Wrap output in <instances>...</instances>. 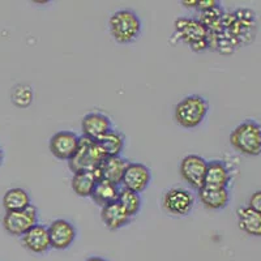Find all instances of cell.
Listing matches in <instances>:
<instances>
[{
    "label": "cell",
    "mask_w": 261,
    "mask_h": 261,
    "mask_svg": "<svg viewBox=\"0 0 261 261\" xmlns=\"http://www.w3.org/2000/svg\"><path fill=\"white\" fill-rule=\"evenodd\" d=\"M230 144L241 154L256 157L261 154V124L247 119L230 135Z\"/></svg>",
    "instance_id": "1"
},
{
    "label": "cell",
    "mask_w": 261,
    "mask_h": 261,
    "mask_svg": "<svg viewBox=\"0 0 261 261\" xmlns=\"http://www.w3.org/2000/svg\"><path fill=\"white\" fill-rule=\"evenodd\" d=\"M143 29L141 20L136 12L130 9L116 11L109 20V30L115 42L119 45H128L139 38Z\"/></svg>",
    "instance_id": "2"
},
{
    "label": "cell",
    "mask_w": 261,
    "mask_h": 261,
    "mask_svg": "<svg viewBox=\"0 0 261 261\" xmlns=\"http://www.w3.org/2000/svg\"><path fill=\"white\" fill-rule=\"evenodd\" d=\"M209 111V103L204 97L192 94L183 98L174 109L175 122L186 129L199 127L205 120Z\"/></svg>",
    "instance_id": "3"
},
{
    "label": "cell",
    "mask_w": 261,
    "mask_h": 261,
    "mask_svg": "<svg viewBox=\"0 0 261 261\" xmlns=\"http://www.w3.org/2000/svg\"><path fill=\"white\" fill-rule=\"evenodd\" d=\"M105 158L106 155L103 154L97 141L81 136L77 150L68 161V166L73 174L83 171H98Z\"/></svg>",
    "instance_id": "4"
},
{
    "label": "cell",
    "mask_w": 261,
    "mask_h": 261,
    "mask_svg": "<svg viewBox=\"0 0 261 261\" xmlns=\"http://www.w3.org/2000/svg\"><path fill=\"white\" fill-rule=\"evenodd\" d=\"M175 34L196 53H202L209 47L208 30L200 20L188 17L178 18L175 21Z\"/></svg>",
    "instance_id": "5"
},
{
    "label": "cell",
    "mask_w": 261,
    "mask_h": 261,
    "mask_svg": "<svg viewBox=\"0 0 261 261\" xmlns=\"http://www.w3.org/2000/svg\"><path fill=\"white\" fill-rule=\"evenodd\" d=\"M38 223V211L34 205L17 212H6L3 217V227L12 237H22L30 228Z\"/></svg>",
    "instance_id": "6"
},
{
    "label": "cell",
    "mask_w": 261,
    "mask_h": 261,
    "mask_svg": "<svg viewBox=\"0 0 261 261\" xmlns=\"http://www.w3.org/2000/svg\"><path fill=\"white\" fill-rule=\"evenodd\" d=\"M195 206V197L192 192L186 188H171L163 195L162 208L170 216L184 217L192 212Z\"/></svg>",
    "instance_id": "7"
},
{
    "label": "cell",
    "mask_w": 261,
    "mask_h": 261,
    "mask_svg": "<svg viewBox=\"0 0 261 261\" xmlns=\"http://www.w3.org/2000/svg\"><path fill=\"white\" fill-rule=\"evenodd\" d=\"M208 161L201 155L190 154L181 160L179 172L180 176L192 190H197L204 187L205 175H206Z\"/></svg>",
    "instance_id": "8"
},
{
    "label": "cell",
    "mask_w": 261,
    "mask_h": 261,
    "mask_svg": "<svg viewBox=\"0 0 261 261\" xmlns=\"http://www.w3.org/2000/svg\"><path fill=\"white\" fill-rule=\"evenodd\" d=\"M80 137L71 130H59L50 139L51 154L60 161H69L79 148Z\"/></svg>",
    "instance_id": "9"
},
{
    "label": "cell",
    "mask_w": 261,
    "mask_h": 261,
    "mask_svg": "<svg viewBox=\"0 0 261 261\" xmlns=\"http://www.w3.org/2000/svg\"><path fill=\"white\" fill-rule=\"evenodd\" d=\"M48 235H50L51 248L58 251H64L73 244L77 237V230L73 223L67 220H55L48 226Z\"/></svg>",
    "instance_id": "10"
},
{
    "label": "cell",
    "mask_w": 261,
    "mask_h": 261,
    "mask_svg": "<svg viewBox=\"0 0 261 261\" xmlns=\"http://www.w3.org/2000/svg\"><path fill=\"white\" fill-rule=\"evenodd\" d=\"M151 180L150 170L140 162H129L123 176V188L134 191L136 193H143L148 188Z\"/></svg>",
    "instance_id": "11"
},
{
    "label": "cell",
    "mask_w": 261,
    "mask_h": 261,
    "mask_svg": "<svg viewBox=\"0 0 261 261\" xmlns=\"http://www.w3.org/2000/svg\"><path fill=\"white\" fill-rule=\"evenodd\" d=\"M22 246L32 253L36 255H43L51 248L50 235H48V228L45 225L33 226L29 231L21 237Z\"/></svg>",
    "instance_id": "12"
},
{
    "label": "cell",
    "mask_w": 261,
    "mask_h": 261,
    "mask_svg": "<svg viewBox=\"0 0 261 261\" xmlns=\"http://www.w3.org/2000/svg\"><path fill=\"white\" fill-rule=\"evenodd\" d=\"M81 129L84 134L83 136L97 141L99 137L113 129V124H111L110 118L105 114L89 113L81 120Z\"/></svg>",
    "instance_id": "13"
},
{
    "label": "cell",
    "mask_w": 261,
    "mask_h": 261,
    "mask_svg": "<svg viewBox=\"0 0 261 261\" xmlns=\"http://www.w3.org/2000/svg\"><path fill=\"white\" fill-rule=\"evenodd\" d=\"M128 161L122 155H116V157H106L101 166L98 169V175L99 178L109 180L111 183L120 186L124 176L125 169L128 166Z\"/></svg>",
    "instance_id": "14"
},
{
    "label": "cell",
    "mask_w": 261,
    "mask_h": 261,
    "mask_svg": "<svg viewBox=\"0 0 261 261\" xmlns=\"http://www.w3.org/2000/svg\"><path fill=\"white\" fill-rule=\"evenodd\" d=\"M230 181H231V172H230L227 165L221 160L209 161L204 186L216 188H228Z\"/></svg>",
    "instance_id": "15"
},
{
    "label": "cell",
    "mask_w": 261,
    "mask_h": 261,
    "mask_svg": "<svg viewBox=\"0 0 261 261\" xmlns=\"http://www.w3.org/2000/svg\"><path fill=\"white\" fill-rule=\"evenodd\" d=\"M197 196H199L200 202L209 211H221V209L226 208L228 201H230L228 188H216L204 186L199 190Z\"/></svg>",
    "instance_id": "16"
},
{
    "label": "cell",
    "mask_w": 261,
    "mask_h": 261,
    "mask_svg": "<svg viewBox=\"0 0 261 261\" xmlns=\"http://www.w3.org/2000/svg\"><path fill=\"white\" fill-rule=\"evenodd\" d=\"M101 218L105 225H106V227L111 231L124 227L132 220L118 201L111 202V204L101 208Z\"/></svg>",
    "instance_id": "17"
},
{
    "label": "cell",
    "mask_w": 261,
    "mask_h": 261,
    "mask_svg": "<svg viewBox=\"0 0 261 261\" xmlns=\"http://www.w3.org/2000/svg\"><path fill=\"white\" fill-rule=\"evenodd\" d=\"M238 225L244 234L249 237L261 238V214L249 206L238 209Z\"/></svg>",
    "instance_id": "18"
},
{
    "label": "cell",
    "mask_w": 261,
    "mask_h": 261,
    "mask_svg": "<svg viewBox=\"0 0 261 261\" xmlns=\"http://www.w3.org/2000/svg\"><path fill=\"white\" fill-rule=\"evenodd\" d=\"M97 143L106 157H116V155H122V151L124 150L125 137L122 132L111 129L99 137Z\"/></svg>",
    "instance_id": "19"
},
{
    "label": "cell",
    "mask_w": 261,
    "mask_h": 261,
    "mask_svg": "<svg viewBox=\"0 0 261 261\" xmlns=\"http://www.w3.org/2000/svg\"><path fill=\"white\" fill-rule=\"evenodd\" d=\"M119 191H120L119 186L99 178L92 193V200L98 206L103 208V206L111 204V202L118 201Z\"/></svg>",
    "instance_id": "20"
},
{
    "label": "cell",
    "mask_w": 261,
    "mask_h": 261,
    "mask_svg": "<svg viewBox=\"0 0 261 261\" xmlns=\"http://www.w3.org/2000/svg\"><path fill=\"white\" fill-rule=\"evenodd\" d=\"M99 175L97 171H83L73 174L71 186L73 192L80 197H92Z\"/></svg>",
    "instance_id": "21"
},
{
    "label": "cell",
    "mask_w": 261,
    "mask_h": 261,
    "mask_svg": "<svg viewBox=\"0 0 261 261\" xmlns=\"http://www.w3.org/2000/svg\"><path fill=\"white\" fill-rule=\"evenodd\" d=\"M30 205H32V199L24 188H11L3 196V206L6 212L22 211L29 208Z\"/></svg>",
    "instance_id": "22"
},
{
    "label": "cell",
    "mask_w": 261,
    "mask_h": 261,
    "mask_svg": "<svg viewBox=\"0 0 261 261\" xmlns=\"http://www.w3.org/2000/svg\"><path fill=\"white\" fill-rule=\"evenodd\" d=\"M118 202L124 208V211L127 212L130 218H134L139 213L140 209H141V204H143L140 193L125 190V188H122V190L119 191Z\"/></svg>",
    "instance_id": "23"
},
{
    "label": "cell",
    "mask_w": 261,
    "mask_h": 261,
    "mask_svg": "<svg viewBox=\"0 0 261 261\" xmlns=\"http://www.w3.org/2000/svg\"><path fill=\"white\" fill-rule=\"evenodd\" d=\"M11 98H12V102L16 106L21 107V109H25V107L32 105L34 94H33V90L29 85H27V84H20V85L13 88Z\"/></svg>",
    "instance_id": "24"
},
{
    "label": "cell",
    "mask_w": 261,
    "mask_h": 261,
    "mask_svg": "<svg viewBox=\"0 0 261 261\" xmlns=\"http://www.w3.org/2000/svg\"><path fill=\"white\" fill-rule=\"evenodd\" d=\"M248 206L261 214V190L256 191V192H253L252 195H251L248 201Z\"/></svg>",
    "instance_id": "25"
},
{
    "label": "cell",
    "mask_w": 261,
    "mask_h": 261,
    "mask_svg": "<svg viewBox=\"0 0 261 261\" xmlns=\"http://www.w3.org/2000/svg\"><path fill=\"white\" fill-rule=\"evenodd\" d=\"M220 7V3L216 2V0H206V2H196V8L197 11H200L201 13L208 12V11H212V9Z\"/></svg>",
    "instance_id": "26"
},
{
    "label": "cell",
    "mask_w": 261,
    "mask_h": 261,
    "mask_svg": "<svg viewBox=\"0 0 261 261\" xmlns=\"http://www.w3.org/2000/svg\"><path fill=\"white\" fill-rule=\"evenodd\" d=\"M85 261H107L103 257H99V256H90L89 258H86Z\"/></svg>",
    "instance_id": "27"
},
{
    "label": "cell",
    "mask_w": 261,
    "mask_h": 261,
    "mask_svg": "<svg viewBox=\"0 0 261 261\" xmlns=\"http://www.w3.org/2000/svg\"><path fill=\"white\" fill-rule=\"evenodd\" d=\"M2 162H3V150L0 148V165H2Z\"/></svg>",
    "instance_id": "28"
}]
</instances>
